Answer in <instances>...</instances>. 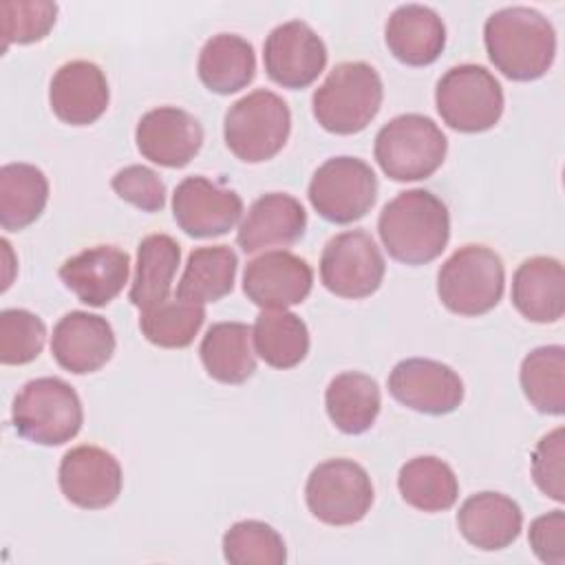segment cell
Here are the masks:
<instances>
[{"label": "cell", "instance_id": "cell-31", "mask_svg": "<svg viewBox=\"0 0 565 565\" xmlns=\"http://www.w3.org/2000/svg\"><path fill=\"white\" fill-rule=\"evenodd\" d=\"M402 499L422 512L450 510L459 497V481L455 470L433 455L408 459L397 475Z\"/></svg>", "mask_w": 565, "mask_h": 565}, {"label": "cell", "instance_id": "cell-20", "mask_svg": "<svg viewBox=\"0 0 565 565\" xmlns=\"http://www.w3.org/2000/svg\"><path fill=\"white\" fill-rule=\"evenodd\" d=\"M108 102V82L95 62H66L51 77L49 104L53 115L64 124L88 126L106 113Z\"/></svg>", "mask_w": 565, "mask_h": 565}, {"label": "cell", "instance_id": "cell-5", "mask_svg": "<svg viewBox=\"0 0 565 565\" xmlns=\"http://www.w3.org/2000/svg\"><path fill=\"white\" fill-rule=\"evenodd\" d=\"M448 152V139L426 115L404 113L384 124L375 135L373 154L393 181H419L435 174Z\"/></svg>", "mask_w": 565, "mask_h": 565}, {"label": "cell", "instance_id": "cell-33", "mask_svg": "<svg viewBox=\"0 0 565 565\" xmlns=\"http://www.w3.org/2000/svg\"><path fill=\"white\" fill-rule=\"evenodd\" d=\"M525 399L545 415L565 413V349L547 344L532 349L519 371Z\"/></svg>", "mask_w": 565, "mask_h": 565}, {"label": "cell", "instance_id": "cell-3", "mask_svg": "<svg viewBox=\"0 0 565 565\" xmlns=\"http://www.w3.org/2000/svg\"><path fill=\"white\" fill-rule=\"evenodd\" d=\"M384 86L366 62H340L316 88L311 110L316 121L333 135H355L380 113Z\"/></svg>", "mask_w": 565, "mask_h": 565}, {"label": "cell", "instance_id": "cell-2", "mask_svg": "<svg viewBox=\"0 0 565 565\" xmlns=\"http://www.w3.org/2000/svg\"><path fill=\"white\" fill-rule=\"evenodd\" d=\"M377 234L391 258L404 265H426L448 245L450 214L439 196L413 188L382 207Z\"/></svg>", "mask_w": 565, "mask_h": 565}, {"label": "cell", "instance_id": "cell-36", "mask_svg": "<svg viewBox=\"0 0 565 565\" xmlns=\"http://www.w3.org/2000/svg\"><path fill=\"white\" fill-rule=\"evenodd\" d=\"M57 18V4L49 0H2V51L11 44H31L49 35Z\"/></svg>", "mask_w": 565, "mask_h": 565}, {"label": "cell", "instance_id": "cell-40", "mask_svg": "<svg viewBox=\"0 0 565 565\" xmlns=\"http://www.w3.org/2000/svg\"><path fill=\"white\" fill-rule=\"evenodd\" d=\"M527 541L539 561L547 565L565 563V514L563 510H552L536 516L530 523Z\"/></svg>", "mask_w": 565, "mask_h": 565}, {"label": "cell", "instance_id": "cell-25", "mask_svg": "<svg viewBox=\"0 0 565 565\" xmlns=\"http://www.w3.org/2000/svg\"><path fill=\"white\" fill-rule=\"evenodd\" d=\"M199 79L216 95H232L245 88L256 75L254 46L236 33L212 35L196 62Z\"/></svg>", "mask_w": 565, "mask_h": 565}, {"label": "cell", "instance_id": "cell-22", "mask_svg": "<svg viewBox=\"0 0 565 565\" xmlns=\"http://www.w3.org/2000/svg\"><path fill=\"white\" fill-rule=\"evenodd\" d=\"M457 527L477 550L494 552L519 539L523 530V512L514 499L483 490L461 503L457 512Z\"/></svg>", "mask_w": 565, "mask_h": 565}, {"label": "cell", "instance_id": "cell-32", "mask_svg": "<svg viewBox=\"0 0 565 565\" xmlns=\"http://www.w3.org/2000/svg\"><path fill=\"white\" fill-rule=\"evenodd\" d=\"M238 258L227 245L196 247L185 260L177 296L190 302H216L234 287Z\"/></svg>", "mask_w": 565, "mask_h": 565}, {"label": "cell", "instance_id": "cell-14", "mask_svg": "<svg viewBox=\"0 0 565 565\" xmlns=\"http://www.w3.org/2000/svg\"><path fill=\"white\" fill-rule=\"evenodd\" d=\"M177 225L194 238L227 234L243 214L241 196L205 177H185L172 194Z\"/></svg>", "mask_w": 565, "mask_h": 565}, {"label": "cell", "instance_id": "cell-18", "mask_svg": "<svg viewBox=\"0 0 565 565\" xmlns=\"http://www.w3.org/2000/svg\"><path fill=\"white\" fill-rule=\"evenodd\" d=\"M51 353L68 373H95L115 353L113 327L97 313L68 311L53 327Z\"/></svg>", "mask_w": 565, "mask_h": 565}, {"label": "cell", "instance_id": "cell-23", "mask_svg": "<svg viewBox=\"0 0 565 565\" xmlns=\"http://www.w3.org/2000/svg\"><path fill=\"white\" fill-rule=\"evenodd\" d=\"M512 305L530 322H558L565 313L563 263L552 256L523 260L512 276Z\"/></svg>", "mask_w": 565, "mask_h": 565}, {"label": "cell", "instance_id": "cell-9", "mask_svg": "<svg viewBox=\"0 0 565 565\" xmlns=\"http://www.w3.org/2000/svg\"><path fill=\"white\" fill-rule=\"evenodd\" d=\"M369 472L353 459H327L318 463L305 483L309 512L327 525H353L373 505Z\"/></svg>", "mask_w": 565, "mask_h": 565}, {"label": "cell", "instance_id": "cell-17", "mask_svg": "<svg viewBox=\"0 0 565 565\" xmlns=\"http://www.w3.org/2000/svg\"><path fill=\"white\" fill-rule=\"evenodd\" d=\"M141 157L163 168L188 166L203 146V128L194 115L177 106H159L141 115L135 128Z\"/></svg>", "mask_w": 565, "mask_h": 565}, {"label": "cell", "instance_id": "cell-26", "mask_svg": "<svg viewBox=\"0 0 565 565\" xmlns=\"http://www.w3.org/2000/svg\"><path fill=\"white\" fill-rule=\"evenodd\" d=\"M324 406L338 430L344 435H362L380 415V386L366 373L344 371L329 382L324 391Z\"/></svg>", "mask_w": 565, "mask_h": 565}, {"label": "cell", "instance_id": "cell-6", "mask_svg": "<svg viewBox=\"0 0 565 565\" xmlns=\"http://www.w3.org/2000/svg\"><path fill=\"white\" fill-rule=\"evenodd\" d=\"M291 130L287 102L274 90L258 88L234 102L223 117V139L230 152L245 163L276 157Z\"/></svg>", "mask_w": 565, "mask_h": 565}, {"label": "cell", "instance_id": "cell-1", "mask_svg": "<svg viewBox=\"0 0 565 565\" xmlns=\"http://www.w3.org/2000/svg\"><path fill=\"white\" fill-rule=\"evenodd\" d=\"M483 44L494 68L508 79L532 82L554 64L556 31L536 9L505 7L486 20Z\"/></svg>", "mask_w": 565, "mask_h": 565}, {"label": "cell", "instance_id": "cell-34", "mask_svg": "<svg viewBox=\"0 0 565 565\" xmlns=\"http://www.w3.org/2000/svg\"><path fill=\"white\" fill-rule=\"evenodd\" d=\"M205 322V309L199 302L183 300L179 296L166 298L139 316V329L143 338L161 349H183L192 344L194 335Z\"/></svg>", "mask_w": 565, "mask_h": 565}, {"label": "cell", "instance_id": "cell-10", "mask_svg": "<svg viewBox=\"0 0 565 565\" xmlns=\"http://www.w3.org/2000/svg\"><path fill=\"white\" fill-rule=\"evenodd\" d=\"M311 207L329 223L360 221L377 199V177L358 157L327 159L311 177L307 190Z\"/></svg>", "mask_w": 565, "mask_h": 565}, {"label": "cell", "instance_id": "cell-39", "mask_svg": "<svg viewBox=\"0 0 565 565\" xmlns=\"http://www.w3.org/2000/svg\"><path fill=\"white\" fill-rule=\"evenodd\" d=\"M110 188L121 201L139 207L141 212H159L166 205V183L154 170L139 163L117 170Z\"/></svg>", "mask_w": 565, "mask_h": 565}, {"label": "cell", "instance_id": "cell-21", "mask_svg": "<svg viewBox=\"0 0 565 565\" xmlns=\"http://www.w3.org/2000/svg\"><path fill=\"white\" fill-rule=\"evenodd\" d=\"M307 212L300 201L285 192L258 196L238 225L236 243L245 254L267 247H289L305 236Z\"/></svg>", "mask_w": 565, "mask_h": 565}, {"label": "cell", "instance_id": "cell-28", "mask_svg": "<svg viewBox=\"0 0 565 565\" xmlns=\"http://www.w3.org/2000/svg\"><path fill=\"white\" fill-rule=\"evenodd\" d=\"M181 263V247L168 234H150L137 247V265L130 282V302L137 309H148L168 298L177 267Z\"/></svg>", "mask_w": 565, "mask_h": 565}, {"label": "cell", "instance_id": "cell-19", "mask_svg": "<svg viewBox=\"0 0 565 565\" xmlns=\"http://www.w3.org/2000/svg\"><path fill=\"white\" fill-rule=\"evenodd\" d=\"M57 274L79 302L104 307L115 300L128 282L130 256L117 245H95L66 258Z\"/></svg>", "mask_w": 565, "mask_h": 565}, {"label": "cell", "instance_id": "cell-35", "mask_svg": "<svg viewBox=\"0 0 565 565\" xmlns=\"http://www.w3.org/2000/svg\"><path fill=\"white\" fill-rule=\"evenodd\" d=\"M223 556L232 565H282L287 547L269 523L247 519L223 534Z\"/></svg>", "mask_w": 565, "mask_h": 565}, {"label": "cell", "instance_id": "cell-13", "mask_svg": "<svg viewBox=\"0 0 565 565\" xmlns=\"http://www.w3.org/2000/svg\"><path fill=\"white\" fill-rule=\"evenodd\" d=\"M388 393L411 411L448 415L463 402V382L448 364L428 358H406L393 366Z\"/></svg>", "mask_w": 565, "mask_h": 565}, {"label": "cell", "instance_id": "cell-7", "mask_svg": "<svg viewBox=\"0 0 565 565\" xmlns=\"http://www.w3.org/2000/svg\"><path fill=\"white\" fill-rule=\"evenodd\" d=\"M505 287L501 256L486 245L459 247L437 274L441 305L459 316H483L492 311Z\"/></svg>", "mask_w": 565, "mask_h": 565}, {"label": "cell", "instance_id": "cell-11", "mask_svg": "<svg viewBox=\"0 0 565 565\" xmlns=\"http://www.w3.org/2000/svg\"><path fill=\"white\" fill-rule=\"evenodd\" d=\"M384 256L364 230L335 234L320 256V280L340 298L360 300L375 294L384 280Z\"/></svg>", "mask_w": 565, "mask_h": 565}, {"label": "cell", "instance_id": "cell-16", "mask_svg": "<svg viewBox=\"0 0 565 565\" xmlns=\"http://www.w3.org/2000/svg\"><path fill=\"white\" fill-rule=\"evenodd\" d=\"M313 287L309 263L291 252L271 249L245 265L243 294L263 309H287L300 305Z\"/></svg>", "mask_w": 565, "mask_h": 565}, {"label": "cell", "instance_id": "cell-38", "mask_svg": "<svg viewBox=\"0 0 565 565\" xmlns=\"http://www.w3.org/2000/svg\"><path fill=\"white\" fill-rule=\"evenodd\" d=\"M532 479L536 488L554 499L565 501V433L554 428L536 444L532 452Z\"/></svg>", "mask_w": 565, "mask_h": 565}, {"label": "cell", "instance_id": "cell-12", "mask_svg": "<svg viewBox=\"0 0 565 565\" xmlns=\"http://www.w3.org/2000/svg\"><path fill=\"white\" fill-rule=\"evenodd\" d=\"M265 71L282 88H307L327 66L322 38L302 20H289L269 31L263 46Z\"/></svg>", "mask_w": 565, "mask_h": 565}, {"label": "cell", "instance_id": "cell-24", "mask_svg": "<svg viewBox=\"0 0 565 565\" xmlns=\"http://www.w3.org/2000/svg\"><path fill=\"white\" fill-rule=\"evenodd\" d=\"M384 40L388 51L402 64L428 66L446 46V26L430 7L402 4L388 15Z\"/></svg>", "mask_w": 565, "mask_h": 565}, {"label": "cell", "instance_id": "cell-15", "mask_svg": "<svg viewBox=\"0 0 565 565\" xmlns=\"http://www.w3.org/2000/svg\"><path fill=\"white\" fill-rule=\"evenodd\" d=\"M60 490L77 508L102 510L117 501L121 492V466L99 446H75L64 452L57 468Z\"/></svg>", "mask_w": 565, "mask_h": 565}, {"label": "cell", "instance_id": "cell-8", "mask_svg": "<svg viewBox=\"0 0 565 565\" xmlns=\"http://www.w3.org/2000/svg\"><path fill=\"white\" fill-rule=\"evenodd\" d=\"M503 88L499 79L479 64L448 68L435 88V106L444 124L457 132H483L503 115Z\"/></svg>", "mask_w": 565, "mask_h": 565}, {"label": "cell", "instance_id": "cell-30", "mask_svg": "<svg viewBox=\"0 0 565 565\" xmlns=\"http://www.w3.org/2000/svg\"><path fill=\"white\" fill-rule=\"evenodd\" d=\"M49 201V181L31 163L0 168V225L7 232L29 227L40 218Z\"/></svg>", "mask_w": 565, "mask_h": 565}, {"label": "cell", "instance_id": "cell-37", "mask_svg": "<svg viewBox=\"0 0 565 565\" xmlns=\"http://www.w3.org/2000/svg\"><path fill=\"white\" fill-rule=\"evenodd\" d=\"M46 340V327L40 316L29 309L0 311V362L29 364L33 362Z\"/></svg>", "mask_w": 565, "mask_h": 565}, {"label": "cell", "instance_id": "cell-27", "mask_svg": "<svg viewBox=\"0 0 565 565\" xmlns=\"http://www.w3.org/2000/svg\"><path fill=\"white\" fill-rule=\"evenodd\" d=\"M207 375L223 384H243L256 371L252 351V327L245 322L212 324L199 347Z\"/></svg>", "mask_w": 565, "mask_h": 565}, {"label": "cell", "instance_id": "cell-29", "mask_svg": "<svg viewBox=\"0 0 565 565\" xmlns=\"http://www.w3.org/2000/svg\"><path fill=\"white\" fill-rule=\"evenodd\" d=\"M258 358L274 369H294L309 353V329L300 316L287 309H263L252 327Z\"/></svg>", "mask_w": 565, "mask_h": 565}, {"label": "cell", "instance_id": "cell-4", "mask_svg": "<svg viewBox=\"0 0 565 565\" xmlns=\"http://www.w3.org/2000/svg\"><path fill=\"white\" fill-rule=\"evenodd\" d=\"M11 424L31 444L62 446L79 433L84 408L68 382L60 377H35L15 395Z\"/></svg>", "mask_w": 565, "mask_h": 565}]
</instances>
